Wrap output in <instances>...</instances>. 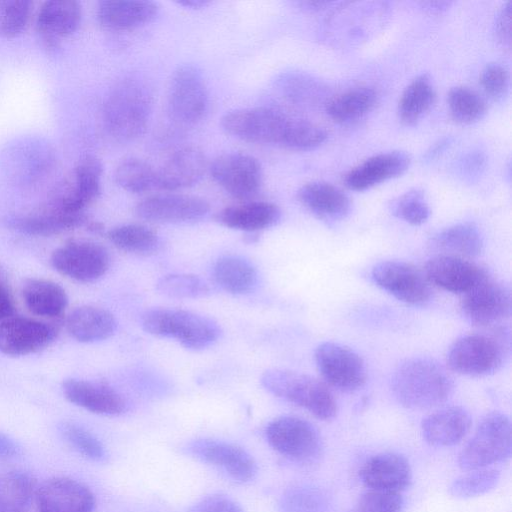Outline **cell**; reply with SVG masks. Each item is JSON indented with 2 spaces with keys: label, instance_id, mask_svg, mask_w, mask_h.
Masks as SVG:
<instances>
[{
  "label": "cell",
  "instance_id": "obj_1",
  "mask_svg": "<svg viewBox=\"0 0 512 512\" xmlns=\"http://www.w3.org/2000/svg\"><path fill=\"white\" fill-rule=\"evenodd\" d=\"M221 126L227 134L242 141L293 150H310L320 141V130L315 123L290 117L271 107L230 111L221 118Z\"/></svg>",
  "mask_w": 512,
  "mask_h": 512
},
{
  "label": "cell",
  "instance_id": "obj_2",
  "mask_svg": "<svg viewBox=\"0 0 512 512\" xmlns=\"http://www.w3.org/2000/svg\"><path fill=\"white\" fill-rule=\"evenodd\" d=\"M154 94L149 82L131 74L113 87L104 104V123L109 134L119 142L138 139L147 129Z\"/></svg>",
  "mask_w": 512,
  "mask_h": 512
},
{
  "label": "cell",
  "instance_id": "obj_3",
  "mask_svg": "<svg viewBox=\"0 0 512 512\" xmlns=\"http://www.w3.org/2000/svg\"><path fill=\"white\" fill-rule=\"evenodd\" d=\"M391 390L403 407L423 410L437 407L453 392V381L447 370L434 359L412 357L394 370Z\"/></svg>",
  "mask_w": 512,
  "mask_h": 512
},
{
  "label": "cell",
  "instance_id": "obj_4",
  "mask_svg": "<svg viewBox=\"0 0 512 512\" xmlns=\"http://www.w3.org/2000/svg\"><path fill=\"white\" fill-rule=\"evenodd\" d=\"M141 326L147 333L174 339L186 348L205 349L220 336L218 324L204 315L174 308H153L141 316Z\"/></svg>",
  "mask_w": 512,
  "mask_h": 512
},
{
  "label": "cell",
  "instance_id": "obj_5",
  "mask_svg": "<svg viewBox=\"0 0 512 512\" xmlns=\"http://www.w3.org/2000/svg\"><path fill=\"white\" fill-rule=\"evenodd\" d=\"M262 386L271 394L297 405L316 418L331 420L337 415V402L326 384L308 374L269 369L261 376Z\"/></svg>",
  "mask_w": 512,
  "mask_h": 512
},
{
  "label": "cell",
  "instance_id": "obj_6",
  "mask_svg": "<svg viewBox=\"0 0 512 512\" xmlns=\"http://www.w3.org/2000/svg\"><path fill=\"white\" fill-rule=\"evenodd\" d=\"M511 450L509 418L501 412H490L481 420L473 437L460 452L458 465L465 471L487 468L509 459Z\"/></svg>",
  "mask_w": 512,
  "mask_h": 512
},
{
  "label": "cell",
  "instance_id": "obj_7",
  "mask_svg": "<svg viewBox=\"0 0 512 512\" xmlns=\"http://www.w3.org/2000/svg\"><path fill=\"white\" fill-rule=\"evenodd\" d=\"M500 332L473 333L458 338L449 348L450 370L466 376H486L496 372L506 354V340Z\"/></svg>",
  "mask_w": 512,
  "mask_h": 512
},
{
  "label": "cell",
  "instance_id": "obj_8",
  "mask_svg": "<svg viewBox=\"0 0 512 512\" xmlns=\"http://www.w3.org/2000/svg\"><path fill=\"white\" fill-rule=\"evenodd\" d=\"M209 95L201 71L192 64L179 66L170 80L167 110L177 124L190 126L206 114Z\"/></svg>",
  "mask_w": 512,
  "mask_h": 512
},
{
  "label": "cell",
  "instance_id": "obj_9",
  "mask_svg": "<svg viewBox=\"0 0 512 512\" xmlns=\"http://www.w3.org/2000/svg\"><path fill=\"white\" fill-rule=\"evenodd\" d=\"M265 437L275 451L296 462H310L321 450L317 429L310 422L296 416L273 419L266 426Z\"/></svg>",
  "mask_w": 512,
  "mask_h": 512
},
{
  "label": "cell",
  "instance_id": "obj_10",
  "mask_svg": "<svg viewBox=\"0 0 512 512\" xmlns=\"http://www.w3.org/2000/svg\"><path fill=\"white\" fill-rule=\"evenodd\" d=\"M314 359L325 382L340 391H356L366 382L365 363L349 347L330 341L323 342L315 349Z\"/></svg>",
  "mask_w": 512,
  "mask_h": 512
},
{
  "label": "cell",
  "instance_id": "obj_11",
  "mask_svg": "<svg viewBox=\"0 0 512 512\" xmlns=\"http://www.w3.org/2000/svg\"><path fill=\"white\" fill-rule=\"evenodd\" d=\"M213 180L232 197L247 200L258 194L263 183L259 161L246 153L228 152L208 166Z\"/></svg>",
  "mask_w": 512,
  "mask_h": 512
},
{
  "label": "cell",
  "instance_id": "obj_12",
  "mask_svg": "<svg viewBox=\"0 0 512 512\" xmlns=\"http://www.w3.org/2000/svg\"><path fill=\"white\" fill-rule=\"evenodd\" d=\"M111 258L99 243L73 240L57 248L51 264L60 274L79 282H93L106 274Z\"/></svg>",
  "mask_w": 512,
  "mask_h": 512
},
{
  "label": "cell",
  "instance_id": "obj_13",
  "mask_svg": "<svg viewBox=\"0 0 512 512\" xmlns=\"http://www.w3.org/2000/svg\"><path fill=\"white\" fill-rule=\"evenodd\" d=\"M509 288L489 275L463 294L460 308L473 325L488 327L507 319L511 314Z\"/></svg>",
  "mask_w": 512,
  "mask_h": 512
},
{
  "label": "cell",
  "instance_id": "obj_14",
  "mask_svg": "<svg viewBox=\"0 0 512 512\" xmlns=\"http://www.w3.org/2000/svg\"><path fill=\"white\" fill-rule=\"evenodd\" d=\"M373 281L401 302L424 305L430 301L431 288L426 276L410 263L382 261L372 269Z\"/></svg>",
  "mask_w": 512,
  "mask_h": 512
},
{
  "label": "cell",
  "instance_id": "obj_15",
  "mask_svg": "<svg viewBox=\"0 0 512 512\" xmlns=\"http://www.w3.org/2000/svg\"><path fill=\"white\" fill-rule=\"evenodd\" d=\"M186 449L195 458L239 483L253 480L258 471L253 456L244 448L230 442L202 438L190 442Z\"/></svg>",
  "mask_w": 512,
  "mask_h": 512
},
{
  "label": "cell",
  "instance_id": "obj_16",
  "mask_svg": "<svg viewBox=\"0 0 512 512\" xmlns=\"http://www.w3.org/2000/svg\"><path fill=\"white\" fill-rule=\"evenodd\" d=\"M209 210L210 205L204 198L176 193L147 197L135 207V212L141 219L170 224L200 220Z\"/></svg>",
  "mask_w": 512,
  "mask_h": 512
},
{
  "label": "cell",
  "instance_id": "obj_17",
  "mask_svg": "<svg viewBox=\"0 0 512 512\" xmlns=\"http://www.w3.org/2000/svg\"><path fill=\"white\" fill-rule=\"evenodd\" d=\"M56 334L48 323L13 315L0 321V352L9 356L33 354L49 346Z\"/></svg>",
  "mask_w": 512,
  "mask_h": 512
},
{
  "label": "cell",
  "instance_id": "obj_18",
  "mask_svg": "<svg viewBox=\"0 0 512 512\" xmlns=\"http://www.w3.org/2000/svg\"><path fill=\"white\" fill-rule=\"evenodd\" d=\"M35 494L38 512H93L95 507L92 491L68 477L46 480Z\"/></svg>",
  "mask_w": 512,
  "mask_h": 512
},
{
  "label": "cell",
  "instance_id": "obj_19",
  "mask_svg": "<svg viewBox=\"0 0 512 512\" xmlns=\"http://www.w3.org/2000/svg\"><path fill=\"white\" fill-rule=\"evenodd\" d=\"M359 477L370 490L401 494L412 482V470L403 455L383 452L371 456L363 463Z\"/></svg>",
  "mask_w": 512,
  "mask_h": 512
},
{
  "label": "cell",
  "instance_id": "obj_20",
  "mask_svg": "<svg viewBox=\"0 0 512 512\" xmlns=\"http://www.w3.org/2000/svg\"><path fill=\"white\" fill-rule=\"evenodd\" d=\"M424 269L429 283L462 295L488 276L483 268L469 259L448 255L432 257Z\"/></svg>",
  "mask_w": 512,
  "mask_h": 512
},
{
  "label": "cell",
  "instance_id": "obj_21",
  "mask_svg": "<svg viewBox=\"0 0 512 512\" xmlns=\"http://www.w3.org/2000/svg\"><path fill=\"white\" fill-rule=\"evenodd\" d=\"M208 169L205 154L197 147H183L156 169V188L177 191L198 183Z\"/></svg>",
  "mask_w": 512,
  "mask_h": 512
},
{
  "label": "cell",
  "instance_id": "obj_22",
  "mask_svg": "<svg viewBox=\"0 0 512 512\" xmlns=\"http://www.w3.org/2000/svg\"><path fill=\"white\" fill-rule=\"evenodd\" d=\"M102 173L103 166L97 157H82L74 167L71 185L51 202L67 212L84 213L100 195Z\"/></svg>",
  "mask_w": 512,
  "mask_h": 512
},
{
  "label": "cell",
  "instance_id": "obj_23",
  "mask_svg": "<svg viewBox=\"0 0 512 512\" xmlns=\"http://www.w3.org/2000/svg\"><path fill=\"white\" fill-rule=\"evenodd\" d=\"M62 391L69 402L95 414L116 416L127 408L123 396L103 383L67 379L62 384Z\"/></svg>",
  "mask_w": 512,
  "mask_h": 512
},
{
  "label": "cell",
  "instance_id": "obj_24",
  "mask_svg": "<svg viewBox=\"0 0 512 512\" xmlns=\"http://www.w3.org/2000/svg\"><path fill=\"white\" fill-rule=\"evenodd\" d=\"M410 165V157L402 151L372 156L351 169L344 178L345 185L355 191L369 189L383 181L400 176Z\"/></svg>",
  "mask_w": 512,
  "mask_h": 512
},
{
  "label": "cell",
  "instance_id": "obj_25",
  "mask_svg": "<svg viewBox=\"0 0 512 512\" xmlns=\"http://www.w3.org/2000/svg\"><path fill=\"white\" fill-rule=\"evenodd\" d=\"M472 419L467 410L460 406L439 409L421 424L424 440L434 447H451L463 440L470 431Z\"/></svg>",
  "mask_w": 512,
  "mask_h": 512
},
{
  "label": "cell",
  "instance_id": "obj_26",
  "mask_svg": "<svg viewBox=\"0 0 512 512\" xmlns=\"http://www.w3.org/2000/svg\"><path fill=\"white\" fill-rule=\"evenodd\" d=\"M81 5L73 0H51L39 9L36 28L42 40L49 46L74 33L81 22Z\"/></svg>",
  "mask_w": 512,
  "mask_h": 512
},
{
  "label": "cell",
  "instance_id": "obj_27",
  "mask_svg": "<svg viewBox=\"0 0 512 512\" xmlns=\"http://www.w3.org/2000/svg\"><path fill=\"white\" fill-rule=\"evenodd\" d=\"M159 7L153 1L105 0L97 6V19L108 30L125 31L151 22Z\"/></svg>",
  "mask_w": 512,
  "mask_h": 512
},
{
  "label": "cell",
  "instance_id": "obj_28",
  "mask_svg": "<svg viewBox=\"0 0 512 512\" xmlns=\"http://www.w3.org/2000/svg\"><path fill=\"white\" fill-rule=\"evenodd\" d=\"M280 218V208L266 201H247L228 206L216 214V220L221 225L249 233L270 228Z\"/></svg>",
  "mask_w": 512,
  "mask_h": 512
},
{
  "label": "cell",
  "instance_id": "obj_29",
  "mask_svg": "<svg viewBox=\"0 0 512 512\" xmlns=\"http://www.w3.org/2000/svg\"><path fill=\"white\" fill-rule=\"evenodd\" d=\"M297 198L311 213L327 221L341 220L351 209L348 196L336 186L323 181L306 183L298 190Z\"/></svg>",
  "mask_w": 512,
  "mask_h": 512
},
{
  "label": "cell",
  "instance_id": "obj_30",
  "mask_svg": "<svg viewBox=\"0 0 512 512\" xmlns=\"http://www.w3.org/2000/svg\"><path fill=\"white\" fill-rule=\"evenodd\" d=\"M88 221L84 213H70L50 202L37 211L17 217L13 226L29 235L52 236L87 225Z\"/></svg>",
  "mask_w": 512,
  "mask_h": 512
},
{
  "label": "cell",
  "instance_id": "obj_31",
  "mask_svg": "<svg viewBox=\"0 0 512 512\" xmlns=\"http://www.w3.org/2000/svg\"><path fill=\"white\" fill-rule=\"evenodd\" d=\"M66 327L68 333L77 341L93 343L110 338L116 331L117 321L110 311L85 305L69 313Z\"/></svg>",
  "mask_w": 512,
  "mask_h": 512
},
{
  "label": "cell",
  "instance_id": "obj_32",
  "mask_svg": "<svg viewBox=\"0 0 512 512\" xmlns=\"http://www.w3.org/2000/svg\"><path fill=\"white\" fill-rule=\"evenodd\" d=\"M22 298L32 314L45 318L60 317L68 305L65 290L56 282L42 278L28 279L22 287Z\"/></svg>",
  "mask_w": 512,
  "mask_h": 512
},
{
  "label": "cell",
  "instance_id": "obj_33",
  "mask_svg": "<svg viewBox=\"0 0 512 512\" xmlns=\"http://www.w3.org/2000/svg\"><path fill=\"white\" fill-rule=\"evenodd\" d=\"M437 255L456 256L471 259L481 254L483 238L479 229L472 223H459L435 234L430 242Z\"/></svg>",
  "mask_w": 512,
  "mask_h": 512
},
{
  "label": "cell",
  "instance_id": "obj_34",
  "mask_svg": "<svg viewBox=\"0 0 512 512\" xmlns=\"http://www.w3.org/2000/svg\"><path fill=\"white\" fill-rule=\"evenodd\" d=\"M213 277L224 291L234 295L250 293L258 282V273L253 264L233 255L221 257L216 261Z\"/></svg>",
  "mask_w": 512,
  "mask_h": 512
},
{
  "label": "cell",
  "instance_id": "obj_35",
  "mask_svg": "<svg viewBox=\"0 0 512 512\" xmlns=\"http://www.w3.org/2000/svg\"><path fill=\"white\" fill-rule=\"evenodd\" d=\"M377 101L378 94L374 88L354 87L330 99L326 104V113L335 122H352L370 112Z\"/></svg>",
  "mask_w": 512,
  "mask_h": 512
},
{
  "label": "cell",
  "instance_id": "obj_36",
  "mask_svg": "<svg viewBox=\"0 0 512 512\" xmlns=\"http://www.w3.org/2000/svg\"><path fill=\"white\" fill-rule=\"evenodd\" d=\"M436 98L435 89L428 75L413 79L404 89L399 103L398 114L406 125H413L430 110Z\"/></svg>",
  "mask_w": 512,
  "mask_h": 512
},
{
  "label": "cell",
  "instance_id": "obj_37",
  "mask_svg": "<svg viewBox=\"0 0 512 512\" xmlns=\"http://www.w3.org/2000/svg\"><path fill=\"white\" fill-rule=\"evenodd\" d=\"M36 492V480L24 471L0 475V512H27Z\"/></svg>",
  "mask_w": 512,
  "mask_h": 512
},
{
  "label": "cell",
  "instance_id": "obj_38",
  "mask_svg": "<svg viewBox=\"0 0 512 512\" xmlns=\"http://www.w3.org/2000/svg\"><path fill=\"white\" fill-rule=\"evenodd\" d=\"M109 241L119 250L150 255L159 247V236L154 229L143 224H124L107 232Z\"/></svg>",
  "mask_w": 512,
  "mask_h": 512
},
{
  "label": "cell",
  "instance_id": "obj_39",
  "mask_svg": "<svg viewBox=\"0 0 512 512\" xmlns=\"http://www.w3.org/2000/svg\"><path fill=\"white\" fill-rule=\"evenodd\" d=\"M115 182L124 190L140 194L156 188V169L140 158L122 160L114 172Z\"/></svg>",
  "mask_w": 512,
  "mask_h": 512
},
{
  "label": "cell",
  "instance_id": "obj_40",
  "mask_svg": "<svg viewBox=\"0 0 512 512\" xmlns=\"http://www.w3.org/2000/svg\"><path fill=\"white\" fill-rule=\"evenodd\" d=\"M448 107L452 118L461 124H472L486 113L484 99L466 86H456L448 93Z\"/></svg>",
  "mask_w": 512,
  "mask_h": 512
},
{
  "label": "cell",
  "instance_id": "obj_41",
  "mask_svg": "<svg viewBox=\"0 0 512 512\" xmlns=\"http://www.w3.org/2000/svg\"><path fill=\"white\" fill-rule=\"evenodd\" d=\"M157 291L173 299H198L210 294L207 283L197 275L177 273L161 277L156 284Z\"/></svg>",
  "mask_w": 512,
  "mask_h": 512
},
{
  "label": "cell",
  "instance_id": "obj_42",
  "mask_svg": "<svg viewBox=\"0 0 512 512\" xmlns=\"http://www.w3.org/2000/svg\"><path fill=\"white\" fill-rule=\"evenodd\" d=\"M499 479V471L493 468L471 470L455 479L449 487V492L453 497L460 499L481 496L493 490Z\"/></svg>",
  "mask_w": 512,
  "mask_h": 512
},
{
  "label": "cell",
  "instance_id": "obj_43",
  "mask_svg": "<svg viewBox=\"0 0 512 512\" xmlns=\"http://www.w3.org/2000/svg\"><path fill=\"white\" fill-rule=\"evenodd\" d=\"M278 92L289 102L298 106H309L317 98V85L313 79L298 72L281 74L275 81Z\"/></svg>",
  "mask_w": 512,
  "mask_h": 512
},
{
  "label": "cell",
  "instance_id": "obj_44",
  "mask_svg": "<svg viewBox=\"0 0 512 512\" xmlns=\"http://www.w3.org/2000/svg\"><path fill=\"white\" fill-rule=\"evenodd\" d=\"M60 433L85 458L97 462L106 458V450L101 441L84 427L73 422H64L60 425Z\"/></svg>",
  "mask_w": 512,
  "mask_h": 512
},
{
  "label": "cell",
  "instance_id": "obj_45",
  "mask_svg": "<svg viewBox=\"0 0 512 512\" xmlns=\"http://www.w3.org/2000/svg\"><path fill=\"white\" fill-rule=\"evenodd\" d=\"M33 3L27 0H0V35L15 37L27 26Z\"/></svg>",
  "mask_w": 512,
  "mask_h": 512
},
{
  "label": "cell",
  "instance_id": "obj_46",
  "mask_svg": "<svg viewBox=\"0 0 512 512\" xmlns=\"http://www.w3.org/2000/svg\"><path fill=\"white\" fill-rule=\"evenodd\" d=\"M392 213L411 225H421L427 221L430 209L423 191L413 189L398 197L392 203Z\"/></svg>",
  "mask_w": 512,
  "mask_h": 512
},
{
  "label": "cell",
  "instance_id": "obj_47",
  "mask_svg": "<svg viewBox=\"0 0 512 512\" xmlns=\"http://www.w3.org/2000/svg\"><path fill=\"white\" fill-rule=\"evenodd\" d=\"M281 512H324L325 498L316 488L297 486L282 497Z\"/></svg>",
  "mask_w": 512,
  "mask_h": 512
},
{
  "label": "cell",
  "instance_id": "obj_48",
  "mask_svg": "<svg viewBox=\"0 0 512 512\" xmlns=\"http://www.w3.org/2000/svg\"><path fill=\"white\" fill-rule=\"evenodd\" d=\"M403 508L401 494L368 489L357 501L353 512H402Z\"/></svg>",
  "mask_w": 512,
  "mask_h": 512
},
{
  "label": "cell",
  "instance_id": "obj_49",
  "mask_svg": "<svg viewBox=\"0 0 512 512\" xmlns=\"http://www.w3.org/2000/svg\"><path fill=\"white\" fill-rule=\"evenodd\" d=\"M509 79V72L504 66L491 63L482 70L480 84L490 97L500 99L508 92Z\"/></svg>",
  "mask_w": 512,
  "mask_h": 512
},
{
  "label": "cell",
  "instance_id": "obj_50",
  "mask_svg": "<svg viewBox=\"0 0 512 512\" xmlns=\"http://www.w3.org/2000/svg\"><path fill=\"white\" fill-rule=\"evenodd\" d=\"M190 512H244L230 497L222 494L208 495L197 501Z\"/></svg>",
  "mask_w": 512,
  "mask_h": 512
},
{
  "label": "cell",
  "instance_id": "obj_51",
  "mask_svg": "<svg viewBox=\"0 0 512 512\" xmlns=\"http://www.w3.org/2000/svg\"><path fill=\"white\" fill-rule=\"evenodd\" d=\"M511 14L512 2L507 1L496 19L495 31L497 38L504 44L510 45L511 41Z\"/></svg>",
  "mask_w": 512,
  "mask_h": 512
},
{
  "label": "cell",
  "instance_id": "obj_52",
  "mask_svg": "<svg viewBox=\"0 0 512 512\" xmlns=\"http://www.w3.org/2000/svg\"><path fill=\"white\" fill-rule=\"evenodd\" d=\"M485 164L484 157L480 153H473L467 155L460 165L461 172L466 174L467 177L472 178L478 175L483 169Z\"/></svg>",
  "mask_w": 512,
  "mask_h": 512
},
{
  "label": "cell",
  "instance_id": "obj_53",
  "mask_svg": "<svg viewBox=\"0 0 512 512\" xmlns=\"http://www.w3.org/2000/svg\"><path fill=\"white\" fill-rule=\"evenodd\" d=\"M14 301L7 287L0 282V321L14 315Z\"/></svg>",
  "mask_w": 512,
  "mask_h": 512
},
{
  "label": "cell",
  "instance_id": "obj_54",
  "mask_svg": "<svg viewBox=\"0 0 512 512\" xmlns=\"http://www.w3.org/2000/svg\"><path fill=\"white\" fill-rule=\"evenodd\" d=\"M18 453V445L7 435L0 433V458H11Z\"/></svg>",
  "mask_w": 512,
  "mask_h": 512
},
{
  "label": "cell",
  "instance_id": "obj_55",
  "mask_svg": "<svg viewBox=\"0 0 512 512\" xmlns=\"http://www.w3.org/2000/svg\"><path fill=\"white\" fill-rule=\"evenodd\" d=\"M209 3L210 2L207 0H180L177 2L180 6L190 9H200L207 6Z\"/></svg>",
  "mask_w": 512,
  "mask_h": 512
},
{
  "label": "cell",
  "instance_id": "obj_56",
  "mask_svg": "<svg viewBox=\"0 0 512 512\" xmlns=\"http://www.w3.org/2000/svg\"><path fill=\"white\" fill-rule=\"evenodd\" d=\"M424 7H427L429 10L440 11L445 9V7L449 4L448 2H424L422 3Z\"/></svg>",
  "mask_w": 512,
  "mask_h": 512
},
{
  "label": "cell",
  "instance_id": "obj_57",
  "mask_svg": "<svg viewBox=\"0 0 512 512\" xmlns=\"http://www.w3.org/2000/svg\"><path fill=\"white\" fill-rule=\"evenodd\" d=\"M36 512H38V511H36Z\"/></svg>",
  "mask_w": 512,
  "mask_h": 512
}]
</instances>
